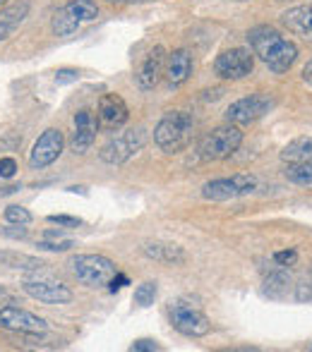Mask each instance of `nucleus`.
I'll return each instance as SVG.
<instances>
[{
    "label": "nucleus",
    "instance_id": "obj_1",
    "mask_svg": "<svg viewBox=\"0 0 312 352\" xmlns=\"http://www.w3.org/2000/svg\"><path fill=\"white\" fill-rule=\"evenodd\" d=\"M247 41H250L252 53L276 74L289 72L293 67V63L298 60V46L281 36L274 27L260 24V27L250 29L247 32Z\"/></svg>",
    "mask_w": 312,
    "mask_h": 352
},
{
    "label": "nucleus",
    "instance_id": "obj_2",
    "mask_svg": "<svg viewBox=\"0 0 312 352\" xmlns=\"http://www.w3.org/2000/svg\"><path fill=\"white\" fill-rule=\"evenodd\" d=\"M195 120L185 111H168L154 127V144L163 153H180L192 142Z\"/></svg>",
    "mask_w": 312,
    "mask_h": 352
},
{
    "label": "nucleus",
    "instance_id": "obj_3",
    "mask_svg": "<svg viewBox=\"0 0 312 352\" xmlns=\"http://www.w3.org/2000/svg\"><path fill=\"white\" fill-rule=\"evenodd\" d=\"M168 321L185 338H205L211 331V321L200 307L187 300H176L168 307Z\"/></svg>",
    "mask_w": 312,
    "mask_h": 352
},
{
    "label": "nucleus",
    "instance_id": "obj_4",
    "mask_svg": "<svg viewBox=\"0 0 312 352\" xmlns=\"http://www.w3.org/2000/svg\"><path fill=\"white\" fill-rule=\"evenodd\" d=\"M75 278L87 287H101L108 285V280L118 274V266L113 259L103 254H77L70 261Z\"/></svg>",
    "mask_w": 312,
    "mask_h": 352
},
{
    "label": "nucleus",
    "instance_id": "obj_5",
    "mask_svg": "<svg viewBox=\"0 0 312 352\" xmlns=\"http://www.w3.org/2000/svg\"><path fill=\"white\" fill-rule=\"evenodd\" d=\"M242 144V132L238 125H221L216 130H211L205 140L200 142V153L202 161H224V158H231L233 153L240 148Z\"/></svg>",
    "mask_w": 312,
    "mask_h": 352
},
{
    "label": "nucleus",
    "instance_id": "obj_6",
    "mask_svg": "<svg viewBox=\"0 0 312 352\" xmlns=\"http://www.w3.org/2000/svg\"><path fill=\"white\" fill-rule=\"evenodd\" d=\"M257 190V177L250 173H236L231 177H216L209 180L202 187V199L207 201H229V199H240Z\"/></svg>",
    "mask_w": 312,
    "mask_h": 352
},
{
    "label": "nucleus",
    "instance_id": "obj_7",
    "mask_svg": "<svg viewBox=\"0 0 312 352\" xmlns=\"http://www.w3.org/2000/svg\"><path fill=\"white\" fill-rule=\"evenodd\" d=\"M98 17L96 0H70L63 5L51 19V29L56 36H72L82 22H92Z\"/></svg>",
    "mask_w": 312,
    "mask_h": 352
},
{
    "label": "nucleus",
    "instance_id": "obj_8",
    "mask_svg": "<svg viewBox=\"0 0 312 352\" xmlns=\"http://www.w3.org/2000/svg\"><path fill=\"white\" fill-rule=\"evenodd\" d=\"M145 130H125L121 132L118 137L108 140L98 151V158L108 166H123V163L130 161L135 153H140V148L145 146Z\"/></svg>",
    "mask_w": 312,
    "mask_h": 352
},
{
    "label": "nucleus",
    "instance_id": "obj_9",
    "mask_svg": "<svg viewBox=\"0 0 312 352\" xmlns=\"http://www.w3.org/2000/svg\"><path fill=\"white\" fill-rule=\"evenodd\" d=\"M252 70H255V53L250 48H231V51H224L214 63V72L221 79H231V82L245 79Z\"/></svg>",
    "mask_w": 312,
    "mask_h": 352
},
{
    "label": "nucleus",
    "instance_id": "obj_10",
    "mask_svg": "<svg viewBox=\"0 0 312 352\" xmlns=\"http://www.w3.org/2000/svg\"><path fill=\"white\" fill-rule=\"evenodd\" d=\"M0 329L12 331V333H24V336H43L48 331V324L41 316L32 314V311L8 305V307H0Z\"/></svg>",
    "mask_w": 312,
    "mask_h": 352
},
{
    "label": "nucleus",
    "instance_id": "obj_11",
    "mask_svg": "<svg viewBox=\"0 0 312 352\" xmlns=\"http://www.w3.org/2000/svg\"><path fill=\"white\" fill-rule=\"evenodd\" d=\"M274 101L269 96H262V94H252V96L238 98L236 103H231L229 111H226V120L231 125H250V122L264 118L271 111Z\"/></svg>",
    "mask_w": 312,
    "mask_h": 352
},
{
    "label": "nucleus",
    "instance_id": "obj_12",
    "mask_svg": "<svg viewBox=\"0 0 312 352\" xmlns=\"http://www.w3.org/2000/svg\"><path fill=\"white\" fill-rule=\"evenodd\" d=\"M63 146H65V137H63L61 130L56 127H48L46 132H41V137L34 144L32 153H29V166L34 170H41V168L51 166L61 158Z\"/></svg>",
    "mask_w": 312,
    "mask_h": 352
},
{
    "label": "nucleus",
    "instance_id": "obj_13",
    "mask_svg": "<svg viewBox=\"0 0 312 352\" xmlns=\"http://www.w3.org/2000/svg\"><path fill=\"white\" fill-rule=\"evenodd\" d=\"M22 290L27 292L29 297L39 302H46V305H67L72 302V290L67 285L58 280H46V278H27L22 280Z\"/></svg>",
    "mask_w": 312,
    "mask_h": 352
},
{
    "label": "nucleus",
    "instance_id": "obj_14",
    "mask_svg": "<svg viewBox=\"0 0 312 352\" xmlns=\"http://www.w3.org/2000/svg\"><path fill=\"white\" fill-rule=\"evenodd\" d=\"M127 118H130V111H127L125 101H123L118 94H103V96L98 98L96 120L103 132L121 130V127L127 122Z\"/></svg>",
    "mask_w": 312,
    "mask_h": 352
},
{
    "label": "nucleus",
    "instance_id": "obj_15",
    "mask_svg": "<svg viewBox=\"0 0 312 352\" xmlns=\"http://www.w3.org/2000/svg\"><path fill=\"white\" fill-rule=\"evenodd\" d=\"M166 48L163 46H154L149 53L145 56V60L140 63L135 72V82L142 91H152L158 82H161L163 72H166Z\"/></svg>",
    "mask_w": 312,
    "mask_h": 352
},
{
    "label": "nucleus",
    "instance_id": "obj_16",
    "mask_svg": "<svg viewBox=\"0 0 312 352\" xmlns=\"http://www.w3.org/2000/svg\"><path fill=\"white\" fill-rule=\"evenodd\" d=\"M96 130H98V120L94 118V113L82 108L75 116V132H72V140H70L72 153H87L89 146L96 140Z\"/></svg>",
    "mask_w": 312,
    "mask_h": 352
},
{
    "label": "nucleus",
    "instance_id": "obj_17",
    "mask_svg": "<svg viewBox=\"0 0 312 352\" xmlns=\"http://www.w3.org/2000/svg\"><path fill=\"white\" fill-rule=\"evenodd\" d=\"M163 74L168 77V84H171V87H180V84H185L187 79H190V74H192L190 51H185V48H178V51L168 53L166 72H163Z\"/></svg>",
    "mask_w": 312,
    "mask_h": 352
},
{
    "label": "nucleus",
    "instance_id": "obj_18",
    "mask_svg": "<svg viewBox=\"0 0 312 352\" xmlns=\"http://www.w3.org/2000/svg\"><path fill=\"white\" fill-rule=\"evenodd\" d=\"M281 24L298 36L312 38V5H295L281 14Z\"/></svg>",
    "mask_w": 312,
    "mask_h": 352
},
{
    "label": "nucleus",
    "instance_id": "obj_19",
    "mask_svg": "<svg viewBox=\"0 0 312 352\" xmlns=\"http://www.w3.org/2000/svg\"><path fill=\"white\" fill-rule=\"evenodd\" d=\"M29 14V0H17L0 10V41H8Z\"/></svg>",
    "mask_w": 312,
    "mask_h": 352
},
{
    "label": "nucleus",
    "instance_id": "obj_20",
    "mask_svg": "<svg viewBox=\"0 0 312 352\" xmlns=\"http://www.w3.org/2000/svg\"><path fill=\"white\" fill-rule=\"evenodd\" d=\"M142 252H145L149 259L158 261V264L176 266L185 261V252L178 245H171V242H147V245L142 247Z\"/></svg>",
    "mask_w": 312,
    "mask_h": 352
},
{
    "label": "nucleus",
    "instance_id": "obj_21",
    "mask_svg": "<svg viewBox=\"0 0 312 352\" xmlns=\"http://www.w3.org/2000/svg\"><path fill=\"white\" fill-rule=\"evenodd\" d=\"M284 163H312V137H298L281 148Z\"/></svg>",
    "mask_w": 312,
    "mask_h": 352
},
{
    "label": "nucleus",
    "instance_id": "obj_22",
    "mask_svg": "<svg viewBox=\"0 0 312 352\" xmlns=\"http://www.w3.org/2000/svg\"><path fill=\"white\" fill-rule=\"evenodd\" d=\"M286 285H289V274H286L284 266L276 264V269L264 276V295H269L271 300H279L284 295Z\"/></svg>",
    "mask_w": 312,
    "mask_h": 352
},
{
    "label": "nucleus",
    "instance_id": "obj_23",
    "mask_svg": "<svg viewBox=\"0 0 312 352\" xmlns=\"http://www.w3.org/2000/svg\"><path fill=\"white\" fill-rule=\"evenodd\" d=\"M284 177L293 185L312 187V163H286Z\"/></svg>",
    "mask_w": 312,
    "mask_h": 352
},
{
    "label": "nucleus",
    "instance_id": "obj_24",
    "mask_svg": "<svg viewBox=\"0 0 312 352\" xmlns=\"http://www.w3.org/2000/svg\"><path fill=\"white\" fill-rule=\"evenodd\" d=\"M0 259L10 266V269H24V271H39L41 269V261L34 259V256H24V254H12V252H5L0 254Z\"/></svg>",
    "mask_w": 312,
    "mask_h": 352
},
{
    "label": "nucleus",
    "instance_id": "obj_25",
    "mask_svg": "<svg viewBox=\"0 0 312 352\" xmlns=\"http://www.w3.org/2000/svg\"><path fill=\"white\" fill-rule=\"evenodd\" d=\"M156 300V280H145L135 287V305L152 307Z\"/></svg>",
    "mask_w": 312,
    "mask_h": 352
},
{
    "label": "nucleus",
    "instance_id": "obj_26",
    "mask_svg": "<svg viewBox=\"0 0 312 352\" xmlns=\"http://www.w3.org/2000/svg\"><path fill=\"white\" fill-rule=\"evenodd\" d=\"M5 221L14 223V226H29V223H32V213L24 209V206L12 204L5 209Z\"/></svg>",
    "mask_w": 312,
    "mask_h": 352
},
{
    "label": "nucleus",
    "instance_id": "obj_27",
    "mask_svg": "<svg viewBox=\"0 0 312 352\" xmlns=\"http://www.w3.org/2000/svg\"><path fill=\"white\" fill-rule=\"evenodd\" d=\"M295 261H298V252H295V250H284V252H276V254H274V264L284 266V269L293 266Z\"/></svg>",
    "mask_w": 312,
    "mask_h": 352
},
{
    "label": "nucleus",
    "instance_id": "obj_28",
    "mask_svg": "<svg viewBox=\"0 0 312 352\" xmlns=\"http://www.w3.org/2000/svg\"><path fill=\"white\" fill-rule=\"evenodd\" d=\"M75 247L72 240H61V242H48V240H41L39 242V250H46V252H67Z\"/></svg>",
    "mask_w": 312,
    "mask_h": 352
},
{
    "label": "nucleus",
    "instance_id": "obj_29",
    "mask_svg": "<svg viewBox=\"0 0 312 352\" xmlns=\"http://www.w3.org/2000/svg\"><path fill=\"white\" fill-rule=\"evenodd\" d=\"M295 300L312 302V278H303L298 285H295Z\"/></svg>",
    "mask_w": 312,
    "mask_h": 352
},
{
    "label": "nucleus",
    "instance_id": "obj_30",
    "mask_svg": "<svg viewBox=\"0 0 312 352\" xmlns=\"http://www.w3.org/2000/svg\"><path fill=\"white\" fill-rule=\"evenodd\" d=\"M48 221L56 223V226H63V228H77L82 226V221H79L77 216H65V213H53V216H48Z\"/></svg>",
    "mask_w": 312,
    "mask_h": 352
},
{
    "label": "nucleus",
    "instance_id": "obj_31",
    "mask_svg": "<svg viewBox=\"0 0 312 352\" xmlns=\"http://www.w3.org/2000/svg\"><path fill=\"white\" fill-rule=\"evenodd\" d=\"M130 350L132 352H158L161 350V345L152 338H142V340H135V343L130 345Z\"/></svg>",
    "mask_w": 312,
    "mask_h": 352
},
{
    "label": "nucleus",
    "instance_id": "obj_32",
    "mask_svg": "<svg viewBox=\"0 0 312 352\" xmlns=\"http://www.w3.org/2000/svg\"><path fill=\"white\" fill-rule=\"evenodd\" d=\"M14 173H17V161L10 158V156L0 158V177L10 180V177H14Z\"/></svg>",
    "mask_w": 312,
    "mask_h": 352
},
{
    "label": "nucleus",
    "instance_id": "obj_33",
    "mask_svg": "<svg viewBox=\"0 0 312 352\" xmlns=\"http://www.w3.org/2000/svg\"><path fill=\"white\" fill-rule=\"evenodd\" d=\"M79 79V72L72 70V67H63V70L56 72V84H72Z\"/></svg>",
    "mask_w": 312,
    "mask_h": 352
},
{
    "label": "nucleus",
    "instance_id": "obj_34",
    "mask_svg": "<svg viewBox=\"0 0 312 352\" xmlns=\"http://www.w3.org/2000/svg\"><path fill=\"white\" fill-rule=\"evenodd\" d=\"M0 232H3L5 237H12V240H19V237H27V228L14 226V223H10L8 228H0Z\"/></svg>",
    "mask_w": 312,
    "mask_h": 352
},
{
    "label": "nucleus",
    "instance_id": "obj_35",
    "mask_svg": "<svg viewBox=\"0 0 312 352\" xmlns=\"http://www.w3.org/2000/svg\"><path fill=\"white\" fill-rule=\"evenodd\" d=\"M303 79L312 87V60H308V65L303 67Z\"/></svg>",
    "mask_w": 312,
    "mask_h": 352
},
{
    "label": "nucleus",
    "instance_id": "obj_36",
    "mask_svg": "<svg viewBox=\"0 0 312 352\" xmlns=\"http://www.w3.org/2000/svg\"><path fill=\"white\" fill-rule=\"evenodd\" d=\"M111 5H132V3H147V0H108Z\"/></svg>",
    "mask_w": 312,
    "mask_h": 352
},
{
    "label": "nucleus",
    "instance_id": "obj_37",
    "mask_svg": "<svg viewBox=\"0 0 312 352\" xmlns=\"http://www.w3.org/2000/svg\"><path fill=\"white\" fill-rule=\"evenodd\" d=\"M19 187H3V190H0V195H12V192H17Z\"/></svg>",
    "mask_w": 312,
    "mask_h": 352
},
{
    "label": "nucleus",
    "instance_id": "obj_38",
    "mask_svg": "<svg viewBox=\"0 0 312 352\" xmlns=\"http://www.w3.org/2000/svg\"><path fill=\"white\" fill-rule=\"evenodd\" d=\"M5 3H8V0H0V8H3V5H5Z\"/></svg>",
    "mask_w": 312,
    "mask_h": 352
},
{
    "label": "nucleus",
    "instance_id": "obj_39",
    "mask_svg": "<svg viewBox=\"0 0 312 352\" xmlns=\"http://www.w3.org/2000/svg\"><path fill=\"white\" fill-rule=\"evenodd\" d=\"M310 350H312V343H310Z\"/></svg>",
    "mask_w": 312,
    "mask_h": 352
},
{
    "label": "nucleus",
    "instance_id": "obj_40",
    "mask_svg": "<svg viewBox=\"0 0 312 352\" xmlns=\"http://www.w3.org/2000/svg\"><path fill=\"white\" fill-rule=\"evenodd\" d=\"M310 278H312V274H310Z\"/></svg>",
    "mask_w": 312,
    "mask_h": 352
}]
</instances>
